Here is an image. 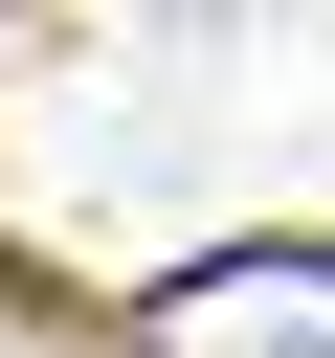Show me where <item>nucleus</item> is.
<instances>
[{"label": "nucleus", "instance_id": "obj_1", "mask_svg": "<svg viewBox=\"0 0 335 358\" xmlns=\"http://www.w3.org/2000/svg\"><path fill=\"white\" fill-rule=\"evenodd\" d=\"M134 358H335V224H268V246H201L134 291Z\"/></svg>", "mask_w": 335, "mask_h": 358}]
</instances>
